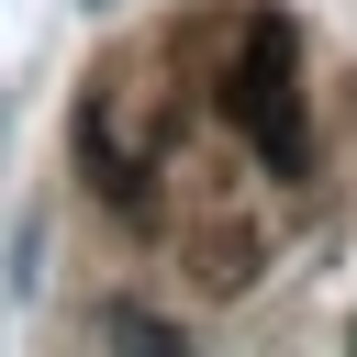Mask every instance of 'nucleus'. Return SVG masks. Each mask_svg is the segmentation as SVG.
Segmentation results:
<instances>
[{
    "instance_id": "nucleus-3",
    "label": "nucleus",
    "mask_w": 357,
    "mask_h": 357,
    "mask_svg": "<svg viewBox=\"0 0 357 357\" xmlns=\"http://www.w3.org/2000/svg\"><path fill=\"white\" fill-rule=\"evenodd\" d=\"M33 279H45V223L22 212V223H11V279H0V290H11V301H33Z\"/></svg>"
},
{
    "instance_id": "nucleus-4",
    "label": "nucleus",
    "mask_w": 357,
    "mask_h": 357,
    "mask_svg": "<svg viewBox=\"0 0 357 357\" xmlns=\"http://www.w3.org/2000/svg\"><path fill=\"white\" fill-rule=\"evenodd\" d=\"M89 11H112V0H89Z\"/></svg>"
},
{
    "instance_id": "nucleus-1",
    "label": "nucleus",
    "mask_w": 357,
    "mask_h": 357,
    "mask_svg": "<svg viewBox=\"0 0 357 357\" xmlns=\"http://www.w3.org/2000/svg\"><path fill=\"white\" fill-rule=\"evenodd\" d=\"M223 123L268 156V178H301V167H312V112H301V33H290V11H257V22L234 33Z\"/></svg>"
},
{
    "instance_id": "nucleus-2",
    "label": "nucleus",
    "mask_w": 357,
    "mask_h": 357,
    "mask_svg": "<svg viewBox=\"0 0 357 357\" xmlns=\"http://www.w3.org/2000/svg\"><path fill=\"white\" fill-rule=\"evenodd\" d=\"M89 335H112V346H156V357H190V335H178L167 312H145V301H100Z\"/></svg>"
}]
</instances>
